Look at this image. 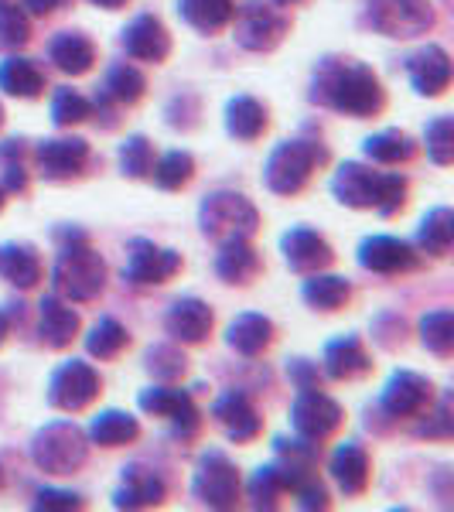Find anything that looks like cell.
I'll use <instances>...</instances> for the list:
<instances>
[{
  "instance_id": "cell-49",
  "label": "cell",
  "mask_w": 454,
  "mask_h": 512,
  "mask_svg": "<svg viewBox=\"0 0 454 512\" xmlns=\"http://www.w3.org/2000/svg\"><path fill=\"white\" fill-rule=\"evenodd\" d=\"M373 342L386 352L400 349V345L407 342V321H403V315H396V311L376 315L373 318Z\"/></svg>"
},
{
  "instance_id": "cell-10",
  "label": "cell",
  "mask_w": 454,
  "mask_h": 512,
  "mask_svg": "<svg viewBox=\"0 0 454 512\" xmlns=\"http://www.w3.org/2000/svg\"><path fill=\"white\" fill-rule=\"evenodd\" d=\"M137 407L144 410L147 417L171 420V434H175L181 444L195 441L198 431H202V410L195 407V396L188 390H178V386H171V383H158V386L140 390Z\"/></svg>"
},
{
  "instance_id": "cell-7",
  "label": "cell",
  "mask_w": 454,
  "mask_h": 512,
  "mask_svg": "<svg viewBox=\"0 0 454 512\" xmlns=\"http://www.w3.org/2000/svg\"><path fill=\"white\" fill-rule=\"evenodd\" d=\"M192 495L205 509H236L243 499V478H239L236 461L222 448H209L198 454V465L192 475Z\"/></svg>"
},
{
  "instance_id": "cell-14",
  "label": "cell",
  "mask_w": 454,
  "mask_h": 512,
  "mask_svg": "<svg viewBox=\"0 0 454 512\" xmlns=\"http://www.w3.org/2000/svg\"><path fill=\"white\" fill-rule=\"evenodd\" d=\"M345 420L342 403L332 400L325 390H301L297 400L291 403V427L297 437H308V441H328Z\"/></svg>"
},
{
  "instance_id": "cell-26",
  "label": "cell",
  "mask_w": 454,
  "mask_h": 512,
  "mask_svg": "<svg viewBox=\"0 0 454 512\" xmlns=\"http://www.w3.org/2000/svg\"><path fill=\"white\" fill-rule=\"evenodd\" d=\"M407 76L417 96H444L451 86V55L441 45H424L407 59Z\"/></svg>"
},
{
  "instance_id": "cell-39",
  "label": "cell",
  "mask_w": 454,
  "mask_h": 512,
  "mask_svg": "<svg viewBox=\"0 0 454 512\" xmlns=\"http://www.w3.org/2000/svg\"><path fill=\"white\" fill-rule=\"evenodd\" d=\"M28 185V144L21 137L4 140L0 144V188H4V195H24Z\"/></svg>"
},
{
  "instance_id": "cell-22",
  "label": "cell",
  "mask_w": 454,
  "mask_h": 512,
  "mask_svg": "<svg viewBox=\"0 0 454 512\" xmlns=\"http://www.w3.org/2000/svg\"><path fill=\"white\" fill-rule=\"evenodd\" d=\"M321 373L335 383H352L373 373V355L359 335H338L325 345V359H321Z\"/></svg>"
},
{
  "instance_id": "cell-21",
  "label": "cell",
  "mask_w": 454,
  "mask_h": 512,
  "mask_svg": "<svg viewBox=\"0 0 454 512\" xmlns=\"http://www.w3.org/2000/svg\"><path fill=\"white\" fill-rule=\"evenodd\" d=\"M82 318L79 311H72V304L59 294H45L38 304V342L45 349H69L72 342L79 338Z\"/></svg>"
},
{
  "instance_id": "cell-55",
  "label": "cell",
  "mask_w": 454,
  "mask_h": 512,
  "mask_svg": "<svg viewBox=\"0 0 454 512\" xmlns=\"http://www.w3.org/2000/svg\"><path fill=\"white\" fill-rule=\"evenodd\" d=\"M7 335H11V311L0 308V345L7 342Z\"/></svg>"
},
{
  "instance_id": "cell-41",
  "label": "cell",
  "mask_w": 454,
  "mask_h": 512,
  "mask_svg": "<svg viewBox=\"0 0 454 512\" xmlns=\"http://www.w3.org/2000/svg\"><path fill=\"white\" fill-rule=\"evenodd\" d=\"M144 369L154 383H178L188 373V355L178 349V342H154L144 352Z\"/></svg>"
},
{
  "instance_id": "cell-20",
  "label": "cell",
  "mask_w": 454,
  "mask_h": 512,
  "mask_svg": "<svg viewBox=\"0 0 454 512\" xmlns=\"http://www.w3.org/2000/svg\"><path fill=\"white\" fill-rule=\"evenodd\" d=\"M212 325H216V311L202 297H178L164 315V332L178 345H202L212 335Z\"/></svg>"
},
{
  "instance_id": "cell-15",
  "label": "cell",
  "mask_w": 454,
  "mask_h": 512,
  "mask_svg": "<svg viewBox=\"0 0 454 512\" xmlns=\"http://www.w3.org/2000/svg\"><path fill=\"white\" fill-rule=\"evenodd\" d=\"M89 161H93V151H89V144L82 137H48L35 147L38 175L52 181V185L82 178Z\"/></svg>"
},
{
  "instance_id": "cell-13",
  "label": "cell",
  "mask_w": 454,
  "mask_h": 512,
  "mask_svg": "<svg viewBox=\"0 0 454 512\" xmlns=\"http://www.w3.org/2000/svg\"><path fill=\"white\" fill-rule=\"evenodd\" d=\"M185 267L178 250H164L151 239L137 236L127 243V263H123V280L134 287H158L175 280Z\"/></svg>"
},
{
  "instance_id": "cell-42",
  "label": "cell",
  "mask_w": 454,
  "mask_h": 512,
  "mask_svg": "<svg viewBox=\"0 0 454 512\" xmlns=\"http://www.w3.org/2000/svg\"><path fill=\"white\" fill-rule=\"evenodd\" d=\"M420 345L437 359H451L454 355V311L437 308L420 318Z\"/></svg>"
},
{
  "instance_id": "cell-37",
  "label": "cell",
  "mask_w": 454,
  "mask_h": 512,
  "mask_svg": "<svg viewBox=\"0 0 454 512\" xmlns=\"http://www.w3.org/2000/svg\"><path fill=\"white\" fill-rule=\"evenodd\" d=\"M99 93L106 99H113L117 106H134L147 93V79L137 65L113 62L110 69H106V79H103V89H99Z\"/></svg>"
},
{
  "instance_id": "cell-28",
  "label": "cell",
  "mask_w": 454,
  "mask_h": 512,
  "mask_svg": "<svg viewBox=\"0 0 454 512\" xmlns=\"http://www.w3.org/2000/svg\"><path fill=\"white\" fill-rule=\"evenodd\" d=\"M263 270V260L257 253V246L250 239H226L219 243V256H216V274L222 284H233V287H246L253 277Z\"/></svg>"
},
{
  "instance_id": "cell-46",
  "label": "cell",
  "mask_w": 454,
  "mask_h": 512,
  "mask_svg": "<svg viewBox=\"0 0 454 512\" xmlns=\"http://www.w3.org/2000/svg\"><path fill=\"white\" fill-rule=\"evenodd\" d=\"M31 41L28 11L11 0H0V52H18Z\"/></svg>"
},
{
  "instance_id": "cell-38",
  "label": "cell",
  "mask_w": 454,
  "mask_h": 512,
  "mask_svg": "<svg viewBox=\"0 0 454 512\" xmlns=\"http://www.w3.org/2000/svg\"><path fill=\"white\" fill-rule=\"evenodd\" d=\"M362 151H366L369 161L376 164H407L417 158V144L410 134H403V130H379V134L366 137L362 140Z\"/></svg>"
},
{
  "instance_id": "cell-58",
  "label": "cell",
  "mask_w": 454,
  "mask_h": 512,
  "mask_svg": "<svg viewBox=\"0 0 454 512\" xmlns=\"http://www.w3.org/2000/svg\"><path fill=\"white\" fill-rule=\"evenodd\" d=\"M4 202H7V198H4V188H0V212H4Z\"/></svg>"
},
{
  "instance_id": "cell-23",
  "label": "cell",
  "mask_w": 454,
  "mask_h": 512,
  "mask_svg": "<svg viewBox=\"0 0 454 512\" xmlns=\"http://www.w3.org/2000/svg\"><path fill=\"white\" fill-rule=\"evenodd\" d=\"M168 499L164 478L147 465H127L120 472V485L113 492V509H154Z\"/></svg>"
},
{
  "instance_id": "cell-18",
  "label": "cell",
  "mask_w": 454,
  "mask_h": 512,
  "mask_svg": "<svg viewBox=\"0 0 454 512\" xmlns=\"http://www.w3.org/2000/svg\"><path fill=\"white\" fill-rule=\"evenodd\" d=\"M280 253H284V263L294 270V274H318V270H328L335 263V250L325 236L315 233L308 226H291L284 236H280Z\"/></svg>"
},
{
  "instance_id": "cell-19",
  "label": "cell",
  "mask_w": 454,
  "mask_h": 512,
  "mask_svg": "<svg viewBox=\"0 0 454 512\" xmlns=\"http://www.w3.org/2000/svg\"><path fill=\"white\" fill-rule=\"evenodd\" d=\"M120 45L134 62H147V65H161L171 55V35L158 14H137L120 31Z\"/></svg>"
},
{
  "instance_id": "cell-8",
  "label": "cell",
  "mask_w": 454,
  "mask_h": 512,
  "mask_svg": "<svg viewBox=\"0 0 454 512\" xmlns=\"http://www.w3.org/2000/svg\"><path fill=\"white\" fill-rule=\"evenodd\" d=\"M233 38L246 52L267 55L291 35V18L274 4V0H243L233 14Z\"/></svg>"
},
{
  "instance_id": "cell-30",
  "label": "cell",
  "mask_w": 454,
  "mask_h": 512,
  "mask_svg": "<svg viewBox=\"0 0 454 512\" xmlns=\"http://www.w3.org/2000/svg\"><path fill=\"white\" fill-rule=\"evenodd\" d=\"M48 59L65 76H86L96 65V45L82 31H59V35L48 41Z\"/></svg>"
},
{
  "instance_id": "cell-25",
  "label": "cell",
  "mask_w": 454,
  "mask_h": 512,
  "mask_svg": "<svg viewBox=\"0 0 454 512\" xmlns=\"http://www.w3.org/2000/svg\"><path fill=\"white\" fill-rule=\"evenodd\" d=\"M328 472H332L338 489L349 499H356L373 482V458H369V451L359 441H342L332 451V458H328Z\"/></svg>"
},
{
  "instance_id": "cell-2",
  "label": "cell",
  "mask_w": 454,
  "mask_h": 512,
  "mask_svg": "<svg viewBox=\"0 0 454 512\" xmlns=\"http://www.w3.org/2000/svg\"><path fill=\"white\" fill-rule=\"evenodd\" d=\"M59 256L52 267V294L69 304H89L106 291V260L93 250L89 233L79 226L55 229Z\"/></svg>"
},
{
  "instance_id": "cell-24",
  "label": "cell",
  "mask_w": 454,
  "mask_h": 512,
  "mask_svg": "<svg viewBox=\"0 0 454 512\" xmlns=\"http://www.w3.org/2000/svg\"><path fill=\"white\" fill-rule=\"evenodd\" d=\"M274 472L277 478L284 482L287 492L301 489L308 478H315V465H318V444L308 441V437H294V441H287V437H277L274 441Z\"/></svg>"
},
{
  "instance_id": "cell-16",
  "label": "cell",
  "mask_w": 454,
  "mask_h": 512,
  "mask_svg": "<svg viewBox=\"0 0 454 512\" xmlns=\"http://www.w3.org/2000/svg\"><path fill=\"white\" fill-rule=\"evenodd\" d=\"M356 260L369 274L396 277V274H414L420 263H424V253L400 236H366L356 250Z\"/></svg>"
},
{
  "instance_id": "cell-51",
  "label": "cell",
  "mask_w": 454,
  "mask_h": 512,
  "mask_svg": "<svg viewBox=\"0 0 454 512\" xmlns=\"http://www.w3.org/2000/svg\"><path fill=\"white\" fill-rule=\"evenodd\" d=\"M287 379H291V386L297 393L301 390H325V373L318 369V362L304 359V355H297V359L287 362Z\"/></svg>"
},
{
  "instance_id": "cell-29",
  "label": "cell",
  "mask_w": 454,
  "mask_h": 512,
  "mask_svg": "<svg viewBox=\"0 0 454 512\" xmlns=\"http://www.w3.org/2000/svg\"><path fill=\"white\" fill-rule=\"evenodd\" d=\"M267 127H270V110L257 96L239 93L226 103V134L233 140L253 144V140H260L267 134Z\"/></svg>"
},
{
  "instance_id": "cell-5",
  "label": "cell",
  "mask_w": 454,
  "mask_h": 512,
  "mask_svg": "<svg viewBox=\"0 0 454 512\" xmlns=\"http://www.w3.org/2000/svg\"><path fill=\"white\" fill-rule=\"evenodd\" d=\"M89 458V437L76 420H52L31 437V461L45 475H76Z\"/></svg>"
},
{
  "instance_id": "cell-52",
  "label": "cell",
  "mask_w": 454,
  "mask_h": 512,
  "mask_svg": "<svg viewBox=\"0 0 454 512\" xmlns=\"http://www.w3.org/2000/svg\"><path fill=\"white\" fill-rule=\"evenodd\" d=\"M86 499L79 492H69V489H52V485H41L35 492V509H48V512H72V509H82Z\"/></svg>"
},
{
  "instance_id": "cell-40",
  "label": "cell",
  "mask_w": 454,
  "mask_h": 512,
  "mask_svg": "<svg viewBox=\"0 0 454 512\" xmlns=\"http://www.w3.org/2000/svg\"><path fill=\"white\" fill-rule=\"evenodd\" d=\"M127 349H130V332L120 325L117 318L103 315L93 328H89V335H86V352L93 355V359L110 362V359H117V355L127 352Z\"/></svg>"
},
{
  "instance_id": "cell-12",
  "label": "cell",
  "mask_w": 454,
  "mask_h": 512,
  "mask_svg": "<svg viewBox=\"0 0 454 512\" xmlns=\"http://www.w3.org/2000/svg\"><path fill=\"white\" fill-rule=\"evenodd\" d=\"M431 407H434V383L424 373H414V369H396L386 379L383 393L376 400V410L390 420L424 417Z\"/></svg>"
},
{
  "instance_id": "cell-43",
  "label": "cell",
  "mask_w": 454,
  "mask_h": 512,
  "mask_svg": "<svg viewBox=\"0 0 454 512\" xmlns=\"http://www.w3.org/2000/svg\"><path fill=\"white\" fill-rule=\"evenodd\" d=\"M192 178H195V158L188 151H168L151 168V181L161 192H181Z\"/></svg>"
},
{
  "instance_id": "cell-1",
  "label": "cell",
  "mask_w": 454,
  "mask_h": 512,
  "mask_svg": "<svg viewBox=\"0 0 454 512\" xmlns=\"http://www.w3.org/2000/svg\"><path fill=\"white\" fill-rule=\"evenodd\" d=\"M311 103L352 120H369L386 110V89L366 62L349 55H325L311 72Z\"/></svg>"
},
{
  "instance_id": "cell-32",
  "label": "cell",
  "mask_w": 454,
  "mask_h": 512,
  "mask_svg": "<svg viewBox=\"0 0 454 512\" xmlns=\"http://www.w3.org/2000/svg\"><path fill=\"white\" fill-rule=\"evenodd\" d=\"M236 14V0H178V18L198 35H219Z\"/></svg>"
},
{
  "instance_id": "cell-56",
  "label": "cell",
  "mask_w": 454,
  "mask_h": 512,
  "mask_svg": "<svg viewBox=\"0 0 454 512\" xmlns=\"http://www.w3.org/2000/svg\"><path fill=\"white\" fill-rule=\"evenodd\" d=\"M89 4L103 7V11H120V7H127V0H89Z\"/></svg>"
},
{
  "instance_id": "cell-17",
  "label": "cell",
  "mask_w": 454,
  "mask_h": 512,
  "mask_svg": "<svg viewBox=\"0 0 454 512\" xmlns=\"http://www.w3.org/2000/svg\"><path fill=\"white\" fill-rule=\"evenodd\" d=\"M212 417L222 427V434L229 437L233 444H250L257 441L263 431V417L253 403V396L246 390H226L212 403Z\"/></svg>"
},
{
  "instance_id": "cell-47",
  "label": "cell",
  "mask_w": 454,
  "mask_h": 512,
  "mask_svg": "<svg viewBox=\"0 0 454 512\" xmlns=\"http://www.w3.org/2000/svg\"><path fill=\"white\" fill-rule=\"evenodd\" d=\"M284 482L277 478L274 465H260L253 478L246 482V499H250L253 509H263V512H274L280 509V499H284Z\"/></svg>"
},
{
  "instance_id": "cell-34",
  "label": "cell",
  "mask_w": 454,
  "mask_h": 512,
  "mask_svg": "<svg viewBox=\"0 0 454 512\" xmlns=\"http://www.w3.org/2000/svg\"><path fill=\"white\" fill-rule=\"evenodd\" d=\"M45 72L38 69L35 59H24V55H11V59L0 62V89L7 96L18 99H38L45 93Z\"/></svg>"
},
{
  "instance_id": "cell-44",
  "label": "cell",
  "mask_w": 454,
  "mask_h": 512,
  "mask_svg": "<svg viewBox=\"0 0 454 512\" xmlns=\"http://www.w3.org/2000/svg\"><path fill=\"white\" fill-rule=\"evenodd\" d=\"M93 117V99H86L79 89L72 86H59L52 96V123L55 127H79Z\"/></svg>"
},
{
  "instance_id": "cell-9",
  "label": "cell",
  "mask_w": 454,
  "mask_h": 512,
  "mask_svg": "<svg viewBox=\"0 0 454 512\" xmlns=\"http://www.w3.org/2000/svg\"><path fill=\"white\" fill-rule=\"evenodd\" d=\"M362 24L383 38H420L437 24L431 0H366Z\"/></svg>"
},
{
  "instance_id": "cell-6",
  "label": "cell",
  "mask_w": 454,
  "mask_h": 512,
  "mask_svg": "<svg viewBox=\"0 0 454 512\" xmlns=\"http://www.w3.org/2000/svg\"><path fill=\"white\" fill-rule=\"evenodd\" d=\"M198 229L212 243H226V239H239V236L253 239L260 229V212L246 195L219 188V192L205 195L202 205H198Z\"/></svg>"
},
{
  "instance_id": "cell-31",
  "label": "cell",
  "mask_w": 454,
  "mask_h": 512,
  "mask_svg": "<svg viewBox=\"0 0 454 512\" xmlns=\"http://www.w3.org/2000/svg\"><path fill=\"white\" fill-rule=\"evenodd\" d=\"M45 277V263L31 243H0V280L18 291H31Z\"/></svg>"
},
{
  "instance_id": "cell-36",
  "label": "cell",
  "mask_w": 454,
  "mask_h": 512,
  "mask_svg": "<svg viewBox=\"0 0 454 512\" xmlns=\"http://www.w3.org/2000/svg\"><path fill=\"white\" fill-rule=\"evenodd\" d=\"M451 243H454V212L448 205H437V209H431L424 219H420L417 250L441 260V256L451 253Z\"/></svg>"
},
{
  "instance_id": "cell-4",
  "label": "cell",
  "mask_w": 454,
  "mask_h": 512,
  "mask_svg": "<svg viewBox=\"0 0 454 512\" xmlns=\"http://www.w3.org/2000/svg\"><path fill=\"white\" fill-rule=\"evenodd\" d=\"M325 164H328V147L321 140L315 137L280 140L274 151L267 154V164H263V185H267V192L291 198L297 192H304L308 181L315 178V171H321Z\"/></svg>"
},
{
  "instance_id": "cell-45",
  "label": "cell",
  "mask_w": 454,
  "mask_h": 512,
  "mask_svg": "<svg viewBox=\"0 0 454 512\" xmlns=\"http://www.w3.org/2000/svg\"><path fill=\"white\" fill-rule=\"evenodd\" d=\"M117 158H120V175L123 178L144 181V178H151V168H154V144L144 134H134L120 144Z\"/></svg>"
},
{
  "instance_id": "cell-60",
  "label": "cell",
  "mask_w": 454,
  "mask_h": 512,
  "mask_svg": "<svg viewBox=\"0 0 454 512\" xmlns=\"http://www.w3.org/2000/svg\"><path fill=\"white\" fill-rule=\"evenodd\" d=\"M0 482H4V468H0Z\"/></svg>"
},
{
  "instance_id": "cell-3",
  "label": "cell",
  "mask_w": 454,
  "mask_h": 512,
  "mask_svg": "<svg viewBox=\"0 0 454 512\" xmlns=\"http://www.w3.org/2000/svg\"><path fill=\"white\" fill-rule=\"evenodd\" d=\"M407 178L396 171H373L369 164L345 161L332 175V195L345 209H376L379 216H396L407 205Z\"/></svg>"
},
{
  "instance_id": "cell-54",
  "label": "cell",
  "mask_w": 454,
  "mask_h": 512,
  "mask_svg": "<svg viewBox=\"0 0 454 512\" xmlns=\"http://www.w3.org/2000/svg\"><path fill=\"white\" fill-rule=\"evenodd\" d=\"M72 0H21V7L31 14V18H52L55 11H62V7H69Z\"/></svg>"
},
{
  "instance_id": "cell-50",
  "label": "cell",
  "mask_w": 454,
  "mask_h": 512,
  "mask_svg": "<svg viewBox=\"0 0 454 512\" xmlns=\"http://www.w3.org/2000/svg\"><path fill=\"white\" fill-rule=\"evenodd\" d=\"M414 434L417 437H427V441H448V437L454 434V424H451V396H441V400H437L434 414L427 410V420L414 427Z\"/></svg>"
},
{
  "instance_id": "cell-59",
  "label": "cell",
  "mask_w": 454,
  "mask_h": 512,
  "mask_svg": "<svg viewBox=\"0 0 454 512\" xmlns=\"http://www.w3.org/2000/svg\"><path fill=\"white\" fill-rule=\"evenodd\" d=\"M0 127H4V106H0Z\"/></svg>"
},
{
  "instance_id": "cell-33",
  "label": "cell",
  "mask_w": 454,
  "mask_h": 512,
  "mask_svg": "<svg viewBox=\"0 0 454 512\" xmlns=\"http://www.w3.org/2000/svg\"><path fill=\"white\" fill-rule=\"evenodd\" d=\"M86 437H89V444H99V448H123V444H134L140 437V424L127 410H99V414L89 420Z\"/></svg>"
},
{
  "instance_id": "cell-27",
  "label": "cell",
  "mask_w": 454,
  "mask_h": 512,
  "mask_svg": "<svg viewBox=\"0 0 454 512\" xmlns=\"http://www.w3.org/2000/svg\"><path fill=\"white\" fill-rule=\"evenodd\" d=\"M274 335H277V328H274V321H270L267 315H260V311H243V315H236L233 321H229L226 345L236 355L257 359V355H263L270 349Z\"/></svg>"
},
{
  "instance_id": "cell-11",
  "label": "cell",
  "mask_w": 454,
  "mask_h": 512,
  "mask_svg": "<svg viewBox=\"0 0 454 512\" xmlns=\"http://www.w3.org/2000/svg\"><path fill=\"white\" fill-rule=\"evenodd\" d=\"M99 393H103V379H99L96 369L82 359H65L62 366L48 376L45 400L52 410L79 414V410H86Z\"/></svg>"
},
{
  "instance_id": "cell-57",
  "label": "cell",
  "mask_w": 454,
  "mask_h": 512,
  "mask_svg": "<svg viewBox=\"0 0 454 512\" xmlns=\"http://www.w3.org/2000/svg\"><path fill=\"white\" fill-rule=\"evenodd\" d=\"M277 7H294V4H304V0H274Z\"/></svg>"
},
{
  "instance_id": "cell-48",
  "label": "cell",
  "mask_w": 454,
  "mask_h": 512,
  "mask_svg": "<svg viewBox=\"0 0 454 512\" xmlns=\"http://www.w3.org/2000/svg\"><path fill=\"white\" fill-rule=\"evenodd\" d=\"M424 147L427 158H431L437 168H451L454 161V120L451 117H434L424 127Z\"/></svg>"
},
{
  "instance_id": "cell-35",
  "label": "cell",
  "mask_w": 454,
  "mask_h": 512,
  "mask_svg": "<svg viewBox=\"0 0 454 512\" xmlns=\"http://www.w3.org/2000/svg\"><path fill=\"white\" fill-rule=\"evenodd\" d=\"M301 297L315 311H342L352 301V284L338 274L318 270V274H308V280L301 284Z\"/></svg>"
},
{
  "instance_id": "cell-53",
  "label": "cell",
  "mask_w": 454,
  "mask_h": 512,
  "mask_svg": "<svg viewBox=\"0 0 454 512\" xmlns=\"http://www.w3.org/2000/svg\"><path fill=\"white\" fill-rule=\"evenodd\" d=\"M294 495H297V506H301V509H321V512H325L328 506H332V499H328V489L318 482V475L308 478L301 489H294Z\"/></svg>"
}]
</instances>
